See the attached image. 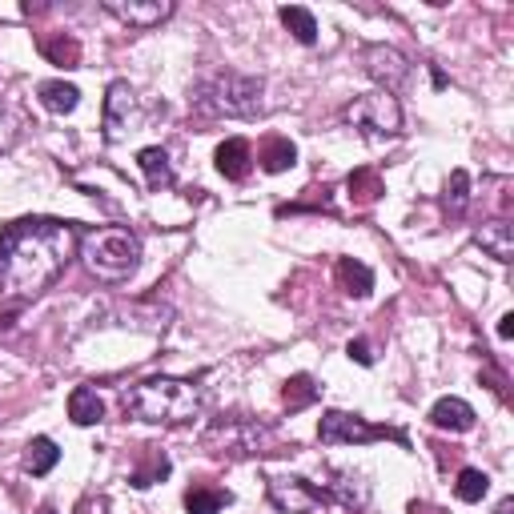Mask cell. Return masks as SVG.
<instances>
[{
    "label": "cell",
    "instance_id": "1",
    "mask_svg": "<svg viewBox=\"0 0 514 514\" xmlns=\"http://www.w3.org/2000/svg\"><path fill=\"white\" fill-rule=\"evenodd\" d=\"M77 245V225L61 217H21L5 225L0 233V294L17 302L37 298L65 274Z\"/></svg>",
    "mask_w": 514,
    "mask_h": 514
},
{
    "label": "cell",
    "instance_id": "2",
    "mask_svg": "<svg viewBox=\"0 0 514 514\" xmlns=\"http://www.w3.org/2000/svg\"><path fill=\"white\" fill-rule=\"evenodd\" d=\"M121 406L137 422L181 426V422H193L205 410V390L193 378H165L161 374V378H145V382L129 386Z\"/></svg>",
    "mask_w": 514,
    "mask_h": 514
},
{
    "label": "cell",
    "instance_id": "3",
    "mask_svg": "<svg viewBox=\"0 0 514 514\" xmlns=\"http://www.w3.org/2000/svg\"><path fill=\"white\" fill-rule=\"evenodd\" d=\"M266 85L241 73H209L189 89V113L213 121V117H257L262 113Z\"/></svg>",
    "mask_w": 514,
    "mask_h": 514
},
{
    "label": "cell",
    "instance_id": "4",
    "mask_svg": "<svg viewBox=\"0 0 514 514\" xmlns=\"http://www.w3.org/2000/svg\"><path fill=\"white\" fill-rule=\"evenodd\" d=\"M81 257H85V270L97 278V282H125L137 262H141V241L133 229L125 225H101V229H89L81 233Z\"/></svg>",
    "mask_w": 514,
    "mask_h": 514
},
{
    "label": "cell",
    "instance_id": "5",
    "mask_svg": "<svg viewBox=\"0 0 514 514\" xmlns=\"http://www.w3.org/2000/svg\"><path fill=\"white\" fill-rule=\"evenodd\" d=\"M342 121L354 125L370 141H386V137H398L402 133V105H398V97H390V93L378 89V93L354 97L342 109Z\"/></svg>",
    "mask_w": 514,
    "mask_h": 514
},
{
    "label": "cell",
    "instance_id": "6",
    "mask_svg": "<svg viewBox=\"0 0 514 514\" xmlns=\"http://www.w3.org/2000/svg\"><path fill=\"white\" fill-rule=\"evenodd\" d=\"M318 438L326 446H346V442H374V438H394V442H406L398 430H386V426H370L366 418L358 414H346V410H326L322 422H318Z\"/></svg>",
    "mask_w": 514,
    "mask_h": 514
},
{
    "label": "cell",
    "instance_id": "7",
    "mask_svg": "<svg viewBox=\"0 0 514 514\" xmlns=\"http://www.w3.org/2000/svg\"><path fill=\"white\" fill-rule=\"evenodd\" d=\"M270 498L286 514H326V506H330V498L322 494V486H314V482H306L298 474L270 478Z\"/></svg>",
    "mask_w": 514,
    "mask_h": 514
},
{
    "label": "cell",
    "instance_id": "8",
    "mask_svg": "<svg viewBox=\"0 0 514 514\" xmlns=\"http://www.w3.org/2000/svg\"><path fill=\"white\" fill-rule=\"evenodd\" d=\"M362 65H366V73L382 85V93H390V97L410 81V61H406L394 45H366Z\"/></svg>",
    "mask_w": 514,
    "mask_h": 514
},
{
    "label": "cell",
    "instance_id": "9",
    "mask_svg": "<svg viewBox=\"0 0 514 514\" xmlns=\"http://www.w3.org/2000/svg\"><path fill=\"white\" fill-rule=\"evenodd\" d=\"M105 13L133 29H157L173 17V0H105Z\"/></svg>",
    "mask_w": 514,
    "mask_h": 514
},
{
    "label": "cell",
    "instance_id": "10",
    "mask_svg": "<svg viewBox=\"0 0 514 514\" xmlns=\"http://www.w3.org/2000/svg\"><path fill=\"white\" fill-rule=\"evenodd\" d=\"M133 113H137V93H133V85H129V81H113V85H109V97H105V137H109V141H121Z\"/></svg>",
    "mask_w": 514,
    "mask_h": 514
},
{
    "label": "cell",
    "instance_id": "11",
    "mask_svg": "<svg viewBox=\"0 0 514 514\" xmlns=\"http://www.w3.org/2000/svg\"><path fill=\"white\" fill-rule=\"evenodd\" d=\"M474 241L494 257V262H514V225L506 221V217H490V221H482L478 229H474Z\"/></svg>",
    "mask_w": 514,
    "mask_h": 514
},
{
    "label": "cell",
    "instance_id": "12",
    "mask_svg": "<svg viewBox=\"0 0 514 514\" xmlns=\"http://www.w3.org/2000/svg\"><path fill=\"white\" fill-rule=\"evenodd\" d=\"M213 161H217V173H221L225 181H245L249 169H253V149H249L245 137H229V141L217 145Z\"/></svg>",
    "mask_w": 514,
    "mask_h": 514
},
{
    "label": "cell",
    "instance_id": "13",
    "mask_svg": "<svg viewBox=\"0 0 514 514\" xmlns=\"http://www.w3.org/2000/svg\"><path fill=\"white\" fill-rule=\"evenodd\" d=\"M474 406L470 402H462V398H438L434 406H430V422L438 426V430H450V434H466V430H474Z\"/></svg>",
    "mask_w": 514,
    "mask_h": 514
},
{
    "label": "cell",
    "instance_id": "14",
    "mask_svg": "<svg viewBox=\"0 0 514 514\" xmlns=\"http://www.w3.org/2000/svg\"><path fill=\"white\" fill-rule=\"evenodd\" d=\"M137 165H141L149 189H169V185L177 181V173H173V165H169V153H165L161 145L141 149V153H137Z\"/></svg>",
    "mask_w": 514,
    "mask_h": 514
},
{
    "label": "cell",
    "instance_id": "15",
    "mask_svg": "<svg viewBox=\"0 0 514 514\" xmlns=\"http://www.w3.org/2000/svg\"><path fill=\"white\" fill-rule=\"evenodd\" d=\"M257 161H262L266 173H286L298 165V145L290 137H266L262 149H257Z\"/></svg>",
    "mask_w": 514,
    "mask_h": 514
},
{
    "label": "cell",
    "instance_id": "16",
    "mask_svg": "<svg viewBox=\"0 0 514 514\" xmlns=\"http://www.w3.org/2000/svg\"><path fill=\"white\" fill-rule=\"evenodd\" d=\"M338 286H342V294H350V298H370V290H374V270L362 266V262H354V257H342V262H338Z\"/></svg>",
    "mask_w": 514,
    "mask_h": 514
},
{
    "label": "cell",
    "instance_id": "17",
    "mask_svg": "<svg viewBox=\"0 0 514 514\" xmlns=\"http://www.w3.org/2000/svg\"><path fill=\"white\" fill-rule=\"evenodd\" d=\"M37 97H41V105L49 113H61V117L81 105V89L77 85H65V81H41L37 85Z\"/></svg>",
    "mask_w": 514,
    "mask_h": 514
},
{
    "label": "cell",
    "instance_id": "18",
    "mask_svg": "<svg viewBox=\"0 0 514 514\" xmlns=\"http://www.w3.org/2000/svg\"><path fill=\"white\" fill-rule=\"evenodd\" d=\"M69 418H73L77 426H93V422H101V418H105V402L97 398V390L77 386V390L69 394Z\"/></svg>",
    "mask_w": 514,
    "mask_h": 514
},
{
    "label": "cell",
    "instance_id": "19",
    "mask_svg": "<svg viewBox=\"0 0 514 514\" xmlns=\"http://www.w3.org/2000/svg\"><path fill=\"white\" fill-rule=\"evenodd\" d=\"M61 462V450H57V442L53 438H33L29 446H25V454H21V466L29 470V474H49L53 466Z\"/></svg>",
    "mask_w": 514,
    "mask_h": 514
},
{
    "label": "cell",
    "instance_id": "20",
    "mask_svg": "<svg viewBox=\"0 0 514 514\" xmlns=\"http://www.w3.org/2000/svg\"><path fill=\"white\" fill-rule=\"evenodd\" d=\"M41 53L61 65V69H77L81 65V41L69 37V33H57V37H41Z\"/></svg>",
    "mask_w": 514,
    "mask_h": 514
},
{
    "label": "cell",
    "instance_id": "21",
    "mask_svg": "<svg viewBox=\"0 0 514 514\" xmlns=\"http://www.w3.org/2000/svg\"><path fill=\"white\" fill-rule=\"evenodd\" d=\"M346 189H350V201H354V205H374V201L386 193L378 169H354L350 181H346Z\"/></svg>",
    "mask_w": 514,
    "mask_h": 514
},
{
    "label": "cell",
    "instance_id": "22",
    "mask_svg": "<svg viewBox=\"0 0 514 514\" xmlns=\"http://www.w3.org/2000/svg\"><path fill=\"white\" fill-rule=\"evenodd\" d=\"M229 506V494L217 486H189L185 490V510L189 514H221Z\"/></svg>",
    "mask_w": 514,
    "mask_h": 514
},
{
    "label": "cell",
    "instance_id": "23",
    "mask_svg": "<svg viewBox=\"0 0 514 514\" xmlns=\"http://www.w3.org/2000/svg\"><path fill=\"white\" fill-rule=\"evenodd\" d=\"M278 17H282V25L294 33V41H302V45H314V41H318V21H314V13H310V9H302V5H286Z\"/></svg>",
    "mask_w": 514,
    "mask_h": 514
},
{
    "label": "cell",
    "instance_id": "24",
    "mask_svg": "<svg viewBox=\"0 0 514 514\" xmlns=\"http://www.w3.org/2000/svg\"><path fill=\"white\" fill-rule=\"evenodd\" d=\"M282 402H286V410H290V414H294V410L314 406V402H318V382H314L310 374H294V378L282 386Z\"/></svg>",
    "mask_w": 514,
    "mask_h": 514
},
{
    "label": "cell",
    "instance_id": "25",
    "mask_svg": "<svg viewBox=\"0 0 514 514\" xmlns=\"http://www.w3.org/2000/svg\"><path fill=\"white\" fill-rule=\"evenodd\" d=\"M466 205H470V173L466 169H454L450 181H446V193H442V209L450 217H462Z\"/></svg>",
    "mask_w": 514,
    "mask_h": 514
},
{
    "label": "cell",
    "instance_id": "26",
    "mask_svg": "<svg viewBox=\"0 0 514 514\" xmlns=\"http://www.w3.org/2000/svg\"><path fill=\"white\" fill-rule=\"evenodd\" d=\"M169 474V458L161 454V450H153V446H145V466H137L133 474H129V482L137 486V490H145V486H153V482H161Z\"/></svg>",
    "mask_w": 514,
    "mask_h": 514
},
{
    "label": "cell",
    "instance_id": "27",
    "mask_svg": "<svg viewBox=\"0 0 514 514\" xmlns=\"http://www.w3.org/2000/svg\"><path fill=\"white\" fill-rule=\"evenodd\" d=\"M486 490H490V478H486L482 470H474V466H466V470L458 474V482H454V494H458L462 502H482Z\"/></svg>",
    "mask_w": 514,
    "mask_h": 514
},
{
    "label": "cell",
    "instance_id": "28",
    "mask_svg": "<svg viewBox=\"0 0 514 514\" xmlns=\"http://www.w3.org/2000/svg\"><path fill=\"white\" fill-rule=\"evenodd\" d=\"M17 125H21V121L13 117V109H9L5 101H0V153L13 149V141H17V133H21Z\"/></svg>",
    "mask_w": 514,
    "mask_h": 514
},
{
    "label": "cell",
    "instance_id": "29",
    "mask_svg": "<svg viewBox=\"0 0 514 514\" xmlns=\"http://www.w3.org/2000/svg\"><path fill=\"white\" fill-rule=\"evenodd\" d=\"M346 354H350L358 366H374V354H370V342H366V338H354V342L346 346Z\"/></svg>",
    "mask_w": 514,
    "mask_h": 514
},
{
    "label": "cell",
    "instance_id": "30",
    "mask_svg": "<svg viewBox=\"0 0 514 514\" xmlns=\"http://www.w3.org/2000/svg\"><path fill=\"white\" fill-rule=\"evenodd\" d=\"M498 338H514V314H502L498 318Z\"/></svg>",
    "mask_w": 514,
    "mask_h": 514
},
{
    "label": "cell",
    "instance_id": "31",
    "mask_svg": "<svg viewBox=\"0 0 514 514\" xmlns=\"http://www.w3.org/2000/svg\"><path fill=\"white\" fill-rule=\"evenodd\" d=\"M510 510H514V498H502V502H498V510H494V514H510Z\"/></svg>",
    "mask_w": 514,
    "mask_h": 514
}]
</instances>
